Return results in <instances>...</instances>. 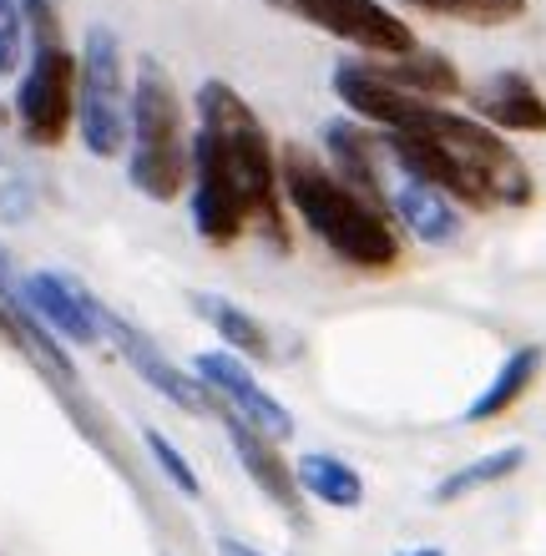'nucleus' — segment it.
Here are the masks:
<instances>
[{"instance_id":"nucleus-1","label":"nucleus","mask_w":546,"mask_h":556,"mask_svg":"<svg viewBox=\"0 0 546 556\" xmlns=\"http://www.w3.org/2000/svg\"><path fill=\"white\" fill-rule=\"evenodd\" d=\"M374 132L384 142V157L399 173L435 182L460 207L491 213V207H526L536 198L532 167L475 112L466 117V112H450L445 102L415 97L395 127H374Z\"/></svg>"},{"instance_id":"nucleus-2","label":"nucleus","mask_w":546,"mask_h":556,"mask_svg":"<svg viewBox=\"0 0 546 556\" xmlns=\"http://www.w3.org/2000/svg\"><path fill=\"white\" fill-rule=\"evenodd\" d=\"M283 177V203L294 207L304 228L325 243L340 264L359 268V274H390L399 264V233L395 218L359 198L329 162H319L309 147L289 142L279 157Z\"/></svg>"},{"instance_id":"nucleus-3","label":"nucleus","mask_w":546,"mask_h":556,"mask_svg":"<svg viewBox=\"0 0 546 556\" xmlns=\"http://www.w3.org/2000/svg\"><path fill=\"white\" fill-rule=\"evenodd\" d=\"M192 106H198V127L213 132L243 203H249V228H258L264 243H274V253H289L294 238H289V218H283V177L279 157H274V137L258 122V112L218 76L198 87Z\"/></svg>"},{"instance_id":"nucleus-4","label":"nucleus","mask_w":546,"mask_h":556,"mask_svg":"<svg viewBox=\"0 0 546 556\" xmlns=\"http://www.w3.org/2000/svg\"><path fill=\"white\" fill-rule=\"evenodd\" d=\"M127 177L152 203L182 198L192 177V137L182 91L163 61L142 56L132 72V127H127Z\"/></svg>"},{"instance_id":"nucleus-5","label":"nucleus","mask_w":546,"mask_h":556,"mask_svg":"<svg viewBox=\"0 0 546 556\" xmlns=\"http://www.w3.org/2000/svg\"><path fill=\"white\" fill-rule=\"evenodd\" d=\"M132 127V76L122 56L117 30L91 26L81 41V72H76V132L91 157L127 152Z\"/></svg>"},{"instance_id":"nucleus-6","label":"nucleus","mask_w":546,"mask_h":556,"mask_svg":"<svg viewBox=\"0 0 546 556\" xmlns=\"http://www.w3.org/2000/svg\"><path fill=\"white\" fill-rule=\"evenodd\" d=\"M76 72L81 56H72L66 41H36L30 66L15 87V127L30 147H61L76 122Z\"/></svg>"},{"instance_id":"nucleus-7","label":"nucleus","mask_w":546,"mask_h":556,"mask_svg":"<svg viewBox=\"0 0 546 556\" xmlns=\"http://www.w3.org/2000/svg\"><path fill=\"white\" fill-rule=\"evenodd\" d=\"M268 5L314 30H325L334 41L355 46L359 56H405V51L420 46L415 30L384 0H268Z\"/></svg>"},{"instance_id":"nucleus-8","label":"nucleus","mask_w":546,"mask_h":556,"mask_svg":"<svg viewBox=\"0 0 546 556\" xmlns=\"http://www.w3.org/2000/svg\"><path fill=\"white\" fill-rule=\"evenodd\" d=\"M97 319H102V339H112V344H117V354L137 369V380L148 384V390H157L167 405H178L182 415H203V420H207V415H223L218 395H213L203 380H192L188 369H182L152 334H142L132 319L112 314L106 304L97 308Z\"/></svg>"},{"instance_id":"nucleus-9","label":"nucleus","mask_w":546,"mask_h":556,"mask_svg":"<svg viewBox=\"0 0 546 556\" xmlns=\"http://www.w3.org/2000/svg\"><path fill=\"white\" fill-rule=\"evenodd\" d=\"M192 228L213 249H233L249 233V203L207 127L192 132Z\"/></svg>"},{"instance_id":"nucleus-10","label":"nucleus","mask_w":546,"mask_h":556,"mask_svg":"<svg viewBox=\"0 0 546 556\" xmlns=\"http://www.w3.org/2000/svg\"><path fill=\"white\" fill-rule=\"evenodd\" d=\"M192 369H198V380L218 395L223 410H233V415H243V420H253L258 430H268L274 440L294 435V415H289V405L268 395L264 380L253 375V365L243 359V354H233L228 344H223V350H203L198 359H192Z\"/></svg>"},{"instance_id":"nucleus-11","label":"nucleus","mask_w":546,"mask_h":556,"mask_svg":"<svg viewBox=\"0 0 546 556\" xmlns=\"http://www.w3.org/2000/svg\"><path fill=\"white\" fill-rule=\"evenodd\" d=\"M218 420H223V430H228V445H233L243 476L258 485V496H264L268 506H279L294 527H304V491H299L294 460H283L279 440L268 435V430H258L253 420H243V415H233V410H223Z\"/></svg>"},{"instance_id":"nucleus-12","label":"nucleus","mask_w":546,"mask_h":556,"mask_svg":"<svg viewBox=\"0 0 546 556\" xmlns=\"http://www.w3.org/2000/svg\"><path fill=\"white\" fill-rule=\"evenodd\" d=\"M26 299L61 344H81V350L102 344V319H97L102 299L81 278L56 274V268H36V274H26Z\"/></svg>"},{"instance_id":"nucleus-13","label":"nucleus","mask_w":546,"mask_h":556,"mask_svg":"<svg viewBox=\"0 0 546 556\" xmlns=\"http://www.w3.org/2000/svg\"><path fill=\"white\" fill-rule=\"evenodd\" d=\"M325 152H329V167L350 182V188L359 192V198H369L374 207H384L390 213V182H384V142L380 132L369 127V122L359 117H334L325 127ZM395 218V213H390Z\"/></svg>"},{"instance_id":"nucleus-14","label":"nucleus","mask_w":546,"mask_h":556,"mask_svg":"<svg viewBox=\"0 0 546 556\" xmlns=\"http://www.w3.org/2000/svg\"><path fill=\"white\" fill-rule=\"evenodd\" d=\"M475 117L491 122L496 132L542 137L546 132V97L526 72H496L471 91Z\"/></svg>"},{"instance_id":"nucleus-15","label":"nucleus","mask_w":546,"mask_h":556,"mask_svg":"<svg viewBox=\"0 0 546 556\" xmlns=\"http://www.w3.org/2000/svg\"><path fill=\"white\" fill-rule=\"evenodd\" d=\"M390 213L395 223H405L426 249H445L460 238V203L450 192H441L426 177L399 173V182H390Z\"/></svg>"},{"instance_id":"nucleus-16","label":"nucleus","mask_w":546,"mask_h":556,"mask_svg":"<svg viewBox=\"0 0 546 556\" xmlns=\"http://www.w3.org/2000/svg\"><path fill=\"white\" fill-rule=\"evenodd\" d=\"M374 76L395 81L399 91H415V97H430V102H450L460 97V72L445 51H430V46H415L405 56H359Z\"/></svg>"},{"instance_id":"nucleus-17","label":"nucleus","mask_w":546,"mask_h":556,"mask_svg":"<svg viewBox=\"0 0 546 556\" xmlns=\"http://www.w3.org/2000/svg\"><path fill=\"white\" fill-rule=\"evenodd\" d=\"M542 365H546V354L536 350V344H521V350H511L501 359V369L491 375L486 390H481V395L466 405V415H460V420L486 425V420H501V415H511L521 400L532 395V384L542 380Z\"/></svg>"},{"instance_id":"nucleus-18","label":"nucleus","mask_w":546,"mask_h":556,"mask_svg":"<svg viewBox=\"0 0 546 556\" xmlns=\"http://www.w3.org/2000/svg\"><path fill=\"white\" fill-rule=\"evenodd\" d=\"M294 476H299V491H304V496L319 501V506H334V511H355L359 501H365V476L329 451L299 455Z\"/></svg>"},{"instance_id":"nucleus-19","label":"nucleus","mask_w":546,"mask_h":556,"mask_svg":"<svg viewBox=\"0 0 546 556\" xmlns=\"http://www.w3.org/2000/svg\"><path fill=\"white\" fill-rule=\"evenodd\" d=\"M192 308H198V314L213 324V334H218L233 354H243L249 365H268V359H274L268 329L253 319L249 308H238L233 299H218V293H192Z\"/></svg>"},{"instance_id":"nucleus-20","label":"nucleus","mask_w":546,"mask_h":556,"mask_svg":"<svg viewBox=\"0 0 546 556\" xmlns=\"http://www.w3.org/2000/svg\"><path fill=\"white\" fill-rule=\"evenodd\" d=\"M521 466H526V451H521V445H501V451L481 455V460H466V466H456L441 485H435V491H430V501H435V506H456V501H471L475 491H491V485L511 481Z\"/></svg>"},{"instance_id":"nucleus-21","label":"nucleus","mask_w":546,"mask_h":556,"mask_svg":"<svg viewBox=\"0 0 546 556\" xmlns=\"http://www.w3.org/2000/svg\"><path fill=\"white\" fill-rule=\"evenodd\" d=\"M426 15H445V21H466V26H511L526 15V0H405Z\"/></svg>"},{"instance_id":"nucleus-22","label":"nucleus","mask_w":546,"mask_h":556,"mask_svg":"<svg viewBox=\"0 0 546 556\" xmlns=\"http://www.w3.org/2000/svg\"><path fill=\"white\" fill-rule=\"evenodd\" d=\"M142 445H148V455H152V466L163 470L167 476V485H173V491H178V496H203V481H198V470L188 466V455L178 451V445H173V440L163 435V430H142Z\"/></svg>"},{"instance_id":"nucleus-23","label":"nucleus","mask_w":546,"mask_h":556,"mask_svg":"<svg viewBox=\"0 0 546 556\" xmlns=\"http://www.w3.org/2000/svg\"><path fill=\"white\" fill-rule=\"evenodd\" d=\"M21 56H26V21H21V5H15V0H0V76L21 72Z\"/></svg>"},{"instance_id":"nucleus-24","label":"nucleus","mask_w":546,"mask_h":556,"mask_svg":"<svg viewBox=\"0 0 546 556\" xmlns=\"http://www.w3.org/2000/svg\"><path fill=\"white\" fill-rule=\"evenodd\" d=\"M21 5V21L30 30V46L36 41H61V5L56 0H15Z\"/></svg>"},{"instance_id":"nucleus-25","label":"nucleus","mask_w":546,"mask_h":556,"mask_svg":"<svg viewBox=\"0 0 546 556\" xmlns=\"http://www.w3.org/2000/svg\"><path fill=\"white\" fill-rule=\"evenodd\" d=\"M0 213L11 223H21L30 213V192L21 188V182H0Z\"/></svg>"},{"instance_id":"nucleus-26","label":"nucleus","mask_w":546,"mask_h":556,"mask_svg":"<svg viewBox=\"0 0 546 556\" xmlns=\"http://www.w3.org/2000/svg\"><path fill=\"white\" fill-rule=\"evenodd\" d=\"M213 546H218V556H264V552H258V546L238 542V536H218V542H213Z\"/></svg>"},{"instance_id":"nucleus-27","label":"nucleus","mask_w":546,"mask_h":556,"mask_svg":"<svg viewBox=\"0 0 546 556\" xmlns=\"http://www.w3.org/2000/svg\"><path fill=\"white\" fill-rule=\"evenodd\" d=\"M399 556H445L441 546H415V552H399Z\"/></svg>"}]
</instances>
